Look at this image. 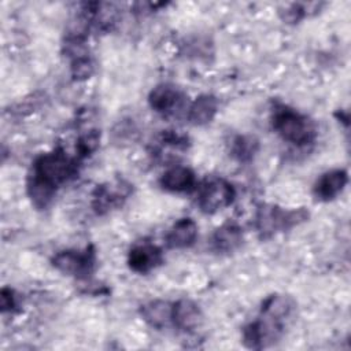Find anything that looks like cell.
Instances as JSON below:
<instances>
[{
    "label": "cell",
    "mask_w": 351,
    "mask_h": 351,
    "mask_svg": "<svg viewBox=\"0 0 351 351\" xmlns=\"http://www.w3.org/2000/svg\"><path fill=\"white\" fill-rule=\"evenodd\" d=\"M52 266L67 276L88 278L96 265V254L92 245L80 250H63L56 252L51 259Z\"/></svg>",
    "instance_id": "5"
},
{
    "label": "cell",
    "mask_w": 351,
    "mask_h": 351,
    "mask_svg": "<svg viewBox=\"0 0 351 351\" xmlns=\"http://www.w3.org/2000/svg\"><path fill=\"white\" fill-rule=\"evenodd\" d=\"M77 173V162L62 148L38 155L32 166L29 177L58 189Z\"/></svg>",
    "instance_id": "1"
},
{
    "label": "cell",
    "mask_w": 351,
    "mask_h": 351,
    "mask_svg": "<svg viewBox=\"0 0 351 351\" xmlns=\"http://www.w3.org/2000/svg\"><path fill=\"white\" fill-rule=\"evenodd\" d=\"M243 243L241 228L234 222H225L217 228L211 236V250L217 254L234 252Z\"/></svg>",
    "instance_id": "10"
},
{
    "label": "cell",
    "mask_w": 351,
    "mask_h": 351,
    "mask_svg": "<svg viewBox=\"0 0 351 351\" xmlns=\"http://www.w3.org/2000/svg\"><path fill=\"white\" fill-rule=\"evenodd\" d=\"M173 303L162 299H154L140 306V315L151 328L162 329L171 322Z\"/></svg>",
    "instance_id": "14"
},
{
    "label": "cell",
    "mask_w": 351,
    "mask_h": 351,
    "mask_svg": "<svg viewBox=\"0 0 351 351\" xmlns=\"http://www.w3.org/2000/svg\"><path fill=\"white\" fill-rule=\"evenodd\" d=\"M163 263L162 250L148 241L134 244L128 254L129 267L140 274L149 273Z\"/></svg>",
    "instance_id": "7"
},
{
    "label": "cell",
    "mask_w": 351,
    "mask_h": 351,
    "mask_svg": "<svg viewBox=\"0 0 351 351\" xmlns=\"http://www.w3.org/2000/svg\"><path fill=\"white\" fill-rule=\"evenodd\" d=\"M100 144V133L97 130H90L85 134H82L77 141V152L80 158H86L92 155Z\"/></svg>",
    "instance_id": "19"
},
{
    "label": "cell",
    "mask_w": 351,
    "mask_h": 351,
    "mask_svg": "<svg viewBox=\"0 0 351 351\" xmlns=\"http://www.w3.org/2000/svg\"><path fill=\"white\" fill-rule=\"evenodd\" d=\"M308 218L304 208L287 210L276 204H261L255 213V229L261 239H269L278 232L288 230Z\"/></svg>",
    "instance_id": "3"
},
{
    "label": "cell",
    "mask_w": 351,
    "mask_h": 351,
    "mask_svg": "<svg viewBox=\"0 0 351 351\" xmlns=\"http://www.w3.org/2000/svg\"><path fill=\"white\" fill-rule=\"evenodd\" d=\"M184 93L173 84L156 85L148 96L151 108L162 115H173L182 108Z\"/></svg>",
    "instance_id": "6"
},
{
    "label": "cell",
    "mask_w": 351,
    "mask_h": 351,
    "mask_svg": "<svg viewBox=\"0 0 351 351\" xmlns=\"http://www.w3.org/2000/svg\"><path fill=\"white\" fill-rule=\"evenodd\" d=\"M218 112V99L213 95L204 93L197 96L188 108V121L195 126H204L210 123Z\"/></svg>",
    "instance_id": "15"
},
{
    "label": "cell",
    "mask_w": 351,
    "mask_h": 351,
    "mask_svg": "<svg viewBox=\"0 0 351 351\" xmlns=\"http://www.w3.org/2000/svg\"><path fill=\"white\" fill-rule=\"evenodd\" d=\"M293 310H295V302L292 298L287 295L274 293L267 296L263 300L259 314L273 318L285 325V322L291 318Z\"/></svg>",
    "instance_id": "16"
},
{
    "label": "cell",
    "mask_w": 351,
    "mask_h": 351,
    "mask_svg": "<svg viewBox=\"0 0 351 351\" xmlns=\"http://www.w3.org/2000/svg\"><path fill=\"white\" fill-rule=\"evenodd\" d=\"M197 239V225L192 218L178 219L166 233V245L171 250H184L195 244Z\"/></svg>",
    "instance_id": "11"
},
{
    "label": "cell",
    "mask_w": 351,
    "mask_h": 351,
    "mask_svg": "<svg viewBox=\"0 0 351 351\" xmlns=\"http://www.w3.org/2000/svg\"><path fill=\"white\" fill-rule=\"evenodd\" d=\"M236 197L233 185L221 178L214 177L206 180L197 191V206L206 214H214L230 206Z\"/></svg>",
    "instance_id": "4"
},
{
    "label": "cell",
    "mask_w": 351,
    "mask_h": 351,
    "mask_svg": "<svg viewBox=\"0 0 351 351\" xmlns=\"http://www.w3.org/2000/svg\"><path fill=\"white\" fill-rule=\"evenodd\" d=\"M70 71H71L73 80L85 81L92 77V74L95 71V63H93L92 58L85 53V55L71 59Z\"/></svg>",
    "instance_id": "18"
},
{
    "label": "cell",
    "mask_w": 351,
    "mask_h": 351,
    "mask_svg": "<svg viewBox=\"0 0 351 351\" xmlns=\"http://www.w3.org/2000/svg\"><path fill=\"white\" fill-rule=\"evenodd\" d=\"M259 149V141L254 136L239 134L232 140L230 155L241 163L251 162Z\"/></svg>",
    "instance_id": "17"
},
{
    "label": "cell",
    "mask_w": 351,
    "mask_h": 351,
    "mask_svg": "<svg viewBox=\"0 0 351 351\" xmlns=\"http://www.w3.org/2000/svg\"><path fill=\"white\" fill-rule=\"evenodd\" d=\"M273 129L287 143L304 147L314 141L315 128L313 122L302 112L280 104L274 108L271 117Z\"/></svg>",
    "instance_id": "2"
},
{
    "label": "cell",
    "mask_w": 351,
    "mask_h": 351,
    "mask_svg": "<svg viewBox=\"0 0 351 351\" xmlns=\"http://www.w3.org/2000/svg\"><path fill=\"white\" fill-rule=\"evenodd\" d=\"M348 181V174L344 169H333L324 173L314 185V196L321 202L336 199Z\"/></svg>",
    "instance_id": "9"
},
{
    "label": "cell",
    "mask_w": 351,
    "mask_h": 351,
    "mask_svg": "<svg viewBox=\"0 0 351 351\" xmlns=\"http://www.w3.org/2000/svg\"><path fill=\"white\" fill-rule=\"evenodd\" d=\"M159 184L169 192L181 193L188 192L195 186L196 177L195 173L186 166H173L162 174Z\"/></svg>",
    "instance_id": "13"
},
{
    "label": "cell",
    "mask_w": 351,
    "mask_h": 351,
    "mask_svg": "<svg viewBox=\"0 0 351 351\" xmlns=\"http://www.w3.org/2000/svg\"><path fill=\"white\" fill-rule=\"evenodd\" d=\"M203 321L200 307L191 299H180L173 303L171 322L181 330L189 332L196 329Z\"/></svg>",
    "instance_id": "12"
},
{
    "label": "cell",
    "mask_w": 351,
    "mask_h": 351,
    "mask_svg": "<svg viewBox=\"0 0 351 351\" xmlns=\"http://www.w3.org/2000/svg\"><path fill=\"white\" fill-rule=\"evenodd\" d=\"M1 299V311L11 313L16 307V296L11 288H3L0 293Z\"/></svg>",
    "instance_id": "20"
},
{
    "label": "cell",
    "mask_w": 351,
    "mask_h": 351,
    "mask_svg": "<svg viewBox=\"0 0 351 351\" xmlns=\"http://www.w3.org/2000/svg\"><path fill=\"white\" fill-rule=\"evenodd\" d=\"M130 193V186L122 181L117 184H106L100 185L93 192L92 207L96 214L101 215L108 213L110 210L122 204L125 199H128Z\"/></svg>",
    "instance_id": "8"
}]
</instances>
